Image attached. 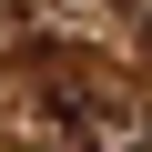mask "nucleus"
<instances>
[{"label":"nucleus","mask_w":152,"mask_h":152,"mask_svg":"<svg viewBox=\"0 0 152 152\" xmlns=\"http://www.w3.org/2000/svg\"><path fill=\"white\" fill-rule=\"evenodd\" d=\"M31 132L41 152H132V91L102 61H51L31 81Z\"/></svg>","instance_id":"obj_1"}]
</instances>
